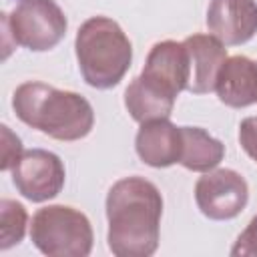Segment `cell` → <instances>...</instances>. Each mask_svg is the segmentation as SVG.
I'll use <instances>...</instances> for the list:
<instances>
[{
	"mask_svg": "<svg viewBox=\"0 0 257 257\" xmlns=\"http://www.w3.org/2000/svg\"><path fill=\"white\" fill-rule=\"evenodd\" d=\"M108 249L116 257H151L159 249L163 195L143 177H124L106 193Z\"/></svg>",
	"mask_w": 257,
	"mask_h": 257,
	"instance_id": "1",
	"label": "cell"
},
{
	"mask_svg": "<svg viewBox=\"0 0 257 257\" xmlns=\"http://www.w3.org/2000/svg\"><path fill=\"white\" fill-rule=\"evenodd\" d=\"M12 108L26 126L64 143L88 137L94 126L92 104L82 94L40 80L22 82L12 94Z\"/></svg>",
	"mask_w": 257,
	"mask_h": 257,
	"instance_id": "2",
	"label": "cell"
},
{
	"mask_svg": "<svg viewBox=\"0 0 257 257\" xmlns=\"http://www.w3.org/2000/svg\"><path fill=\"white\" fill-rule=\"evenodd\" d=\"M74 52L84 82L98 90L116 86L131 68L133 44L108 16H90L74 38Z\"/></svg>",
	"mask_w": 257,
	"mask_h": 257,
	"instance_id": "3",
	"label": "cell"
},
{
	"mask_svg": "<svg viewBox=\"0 0 257 257\" xmlns=\"http://www.w3.org/2000/svg\"><path fill=\"white\" fill-rule=\"evenodd\" d=\"M30 239L48 257H88L94 233L82 211L68 205H48L34 213Z\"/></svg>",
	"mask_w": 257,
	"mask_h": 257,
	"instance_id": "4",
	"label": "cell"
},
{
	"mask_svg": "<svg viewBox=\"0 0 257 257\" xmlns=\"http://www.w3.org/2000/svg\"><path fill=\"white\" fill-rule=\"evenodd\" d=\"M14 44L32 52L54 48L66 34L68 20L54 0H18L10 14H2Z\"/></svg>",
	"mask_w": 257,
	"mask_h": 257,
	"instance_id": "5",
	"label": "cell"
},
{
	"mask_svg": "<svg viewBox=\"0 0 257 257\" xmlns=\"http://www.w3.org/2000/svg\"><path fill=\"white\" fill-rule=\"evenodd\" d=\"M249 201L245 177L233 169H213L195 183V203L211 221H229L241 215Z\"/></svg>",
	"mask_w": 257,
	"mask_h": 257,
	"instance_id": "6",
	"label": "cell"
},
{
	"mask_svg": "<svg viewBox=\"0 0 257 257\" xmlns=\"http://www.w3.org/2000/svg\"><path fill=\"white\" fill-rule=\"evenodd\" d=\"M10 175L16 191L32 203L54 199L60 195L66 181V171L60 157L46 149L24 151L10 169Z\"/></svg>",
	"mask_w": 257,
	"mask_h": 257,
	"instance_id": "7",
	"label": "cell"
},
{
	"mask_svg": "<svg viewBox=\"0 0 257 257\" xmlns=\"http://www.w3.org/2000/svg\"><path fill=\"white\" fill-rule=\"evenodd\" d=\"M141 76L165 94L177 98L183 90H187L189 82V54L185 42H155L147 54Z\"/></svg>",
	"mask_w": 257,
	"mask_h": 257,
	"instance_id": "8",
	"label": "cell"
},
{
	"mask_svg": "<svg viewBox=\"0 0 257 257\" xmlns=\"http://www.w3.org/2000/svg\"><path fill=\"white\" fill-rule=\"evenodd\" d=\"M207 28L225 46H239L257 34V0H211Z\"/></svg>",
	"mask_w": 257,
	"mask_h": 257,
	"instance_id": "9",
	"label": "cell"
},
{
	"mask_svg": "<svg viewBox=\"0 0 257 257\" xmlns=\"http://www.w3.org/2000/svg\"><path fill=\"white\" fill-rule=\"evenodd\" d=\"M135 151L139 159L153 169H167L181 161L183 131L169 118H155L141 122L135 137Z\"/></svg>",
	"mask_w": 257,
	"mask_h": 257,
	"instance_id": "10",
	"label": "cell"
},
{
	"mask_svg": "<svg viewBox=\"0 0 257 257\" xmlns=\"http://www.w3.org/2000/svg\"><path fill=\"white\" fill-rule=\"evenodd\" d=\"M183 42L189 54L187 90L193 94L213 92L219 70L223 62L229 58L225 44L213 34H191Z\"/></svg>",
	"mask_w": 257,
	"mask_h": 257,
	"instance_id": "11",
	"label": "cell"
},
{
	"mask_svg": "<svg viewBox=\"0 0 257 257\" xmlns=\"http://www.w3.org/2000/svg\"><path fill=\"white\" fill-rule=\"evenodd\" d=\"M215 92L225 106L245 108L257 102V62L249 56H229L217 76Z\"/></svg>",
	"mask_w": 257,
	"mask_h": 257,
	"instance_id": "12",
	"label": "cell"
},
{
	"mask_svg": "<svg viewBox=\"0 0 257 257\" xmlns=\"http://www.w3.org/2000/svg\"><path fill=\"white\" fill-rule=\"evenodd\" d=\"M173 96L165 94L151 82H147L141 74L133 78V82L124 90V106L133 120L147 122L155 118H169L175 106Z\"/></svg>",
	"mask_w": 257,
	"mask_h": 257,
	"instance_id": "13",
	"label": "cell"
},
{
	"mask_svg": "<svg viewBox=\"0 0 257 257\" xmlns=\"http://www.w3.org/2000/svg\"><path fill=\"white\" fill-rule=\"evenodd\" d=\"M181 131L183 153L179 165L195 173H207L217 169L225 157V145L201 126H181Z\"/></svg>",
	"mask_w": 257,
	"mask_h": 257,
	"instance_id": "14",
	"label": "cell"
},
{
	"mask_svg": "<svg viewBox=\"0 0 257 257\" xmlns=\"http://www.w3.org/2000/svg\"><path fill=\"white\" fill-rule=\"evenodd\" d=\"M28 227L26 207L12 199L0 201V249L6 251L24 239Z\"/></svg>",
	"mask_w": 257,
	"mask_h": 257,
	"instance_id": "15",
	"label": "cell"
},
{
	"mask_svg": "<svg viewBox=\"0 0 257 257\" xmlns=\"http://www.w3.org/2000/svg\"><path fill=\"white\" fill-rule=\"evenodd\" d=\"M229 253L233 257H257V215L239 233V237L233 243Z\"/></svg>",
	"mask_w": 257,
	"mask_h": 257,
	"instance_id": "16",
	"label": "cell"
},
{
	"mask_svg": "<svg viewBox=\"0 0 257 257\" xmlns=\"http://www.w3.org/2000/svg\"><path fill=\"white\" fill-rule=\"evenodd\" d=\"M0 128H2V165H0V169L10 171L16 165V161L20 159V155L24 153L22 151V141L6 124H2Z\"/></svg>",
	"mask_w": 257,
	"mask_h": 257,
	"instance_id": "17",
	"label": "cell"
},
{
	"mask_svg": "<svg viewBox=\"0 0 257 257\" xmlns=\"http://www.w3.org/2000/svg\"><path fill=\"white\" fill-rule=\"evenodd\" d=\"M239 145L257 163V116H247L239 124Z\"/></svg>",
	"mask_w": 257,
	"mask_h": 257,
	"instance_id": "18",
	"label": "cell"
}]
</instances>
